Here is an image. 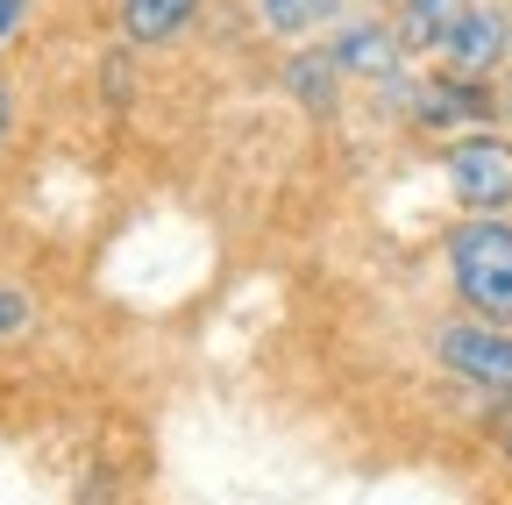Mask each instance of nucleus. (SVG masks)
Masks as SVG:
<instances>
[{"label":"nucleus","instance_id":"5","mask_svg":"<svg viewBox=\"0 0 512 505\" xmlns=\"http://www.w3.org/2000/svg\"><path fill=\"white\" fill-rule=\"evenodd\" d=\"M441 65L470 72V79H505L512 72V8L505 0H477L456 22V36L441 43Z\"/></svg>","mask_w":512,"mask_h":505},{"label":"nucleus","instance_id":"3","mask_svg":"<svg viewBox=\"0 0 512 505\" xmlns=\"http://www.w3.org/2000/svg\"><path fill=\"white\" fill-rule=\"evenodd\" d=\"M434 363L456 377V385L484 392V399H512V328L505 321H477V313H456V321L434 328Z\"/></svg>","mask_w":512,"mask_h":505},{"label":"nucleus","instance_id":"14","mask_svg":"<svg viewBox=\"0 0 512 505\" xmlns=\"http://www.w3.org/2000/svg\"><path fill=\"white\" fill-rule=\"evenodd\" d=\"M8 129H15V86L0 79V143H8Z\"/></svg>","mask_w":512,"mask_h":505},{"label":"nucleus","instance_id":"11","mask_svg":"<svg viewBox=\"0 0 512 505\" xmlns=\"http://www.w3.org/2000/svg\"><path fill=\"white\" fill-rule=\"evenodd\" d=\"M29 328H36V299L15 292V285H0V342H15V335H29Z\"/></svg>","mask_w":512,"mask_h":505},{"label":"nucleus","instance_id":"12","mask_svg":"<svg viewBox=\"0 0 512 505\" xmlns=\"http://www.w3.org/2000/svg\"><path fill=\"white\" fill-rule=\"evenodd\" d=\"M22 29H29V0H0V57L22 43Z\"/></svg>","mask_w":512,"mask_h":505},{"label":"nucleus","instance_id":"6","mask_svg":"<svg viewBox=\"0 0 512 505\" xmlns=\"http://www.w3.org/2000/svg\"><path fill=\"white\" fill-rule=\"evenodd\" d=\"M328 50H335L342 79H363V86H384V79H399V72L413 65L406 43H399V29L377 22V15H342V22L328 29Z\"/></svg>","mask_w":512,"mask_h":505},{"label":"nucleus","instance_id":"4","mask_svg":"<svg viewBox=\"0 0 512 505\" xmlns=\"http://www.w3.org/2000/svg\"><path fill=\"white\" fill-rule=\"evenodd\" d=\"M406 121H413L420 136H434V143L463 136V129H491V121H498V79H470V72L434 65V72L413 86Z\"/></svg>","mask_w":512,"mask_h":505},{"label":"nucleus","instance_id":"2","mask_svg":"<svg viewBox=\"0 0 512 505\" xmlns=\"http://www.w3.org/2000/svg\"><path fill=\"white\" fill-rule=\"evenodd\" d=\"M434 157H441V178H448V193H456L463 214H512V136L498 121L448 136Z\"/></svg>","mask_w":512,"mask_h":505},{"label":"nucleus","instance_id":"10","mask_svg":"<svg viewBox=\"0 0 512 505\" xmlns=\"http://www.w3.org/2000/svg\"><path fill=\"white\" fill-rule=\"evenodd\" d=\"M256 22H264L271 36L299 43V36H320L342 22V0H256Z\"/></svg>","mask_w":512,"mask_h":505},{"label":"nucleus","instance_id":"13","mask_svg":"<svg viewBox=\"0 0 512 505\" xmlns=\"http://www.w3.org/2000/svg\"><path fill=\"white\" fill-rule=\"evenodd\" d=\"M484 434H491V449H498V456H512V399H491Z\"/></svg>","mask_w":512,"mask_h":505},{"label":"nucleus","instance_id":"15","mask_svg":"<svg viewBox=\"0 0 512 505\" xmlns=\"http://www.w3.org/2000/svg\"><path fill=\"white\" fill-rule=\"evenodd\" d=\"M498 129H505V136H512V72H505V79H498Z\"/></svg>","mask_w":512,"mask_h":505},{"label":"nucleus","instance_id":"9","mask_svg":"<svg viewBox=\"0 0 512 505\" xmlns=\"http://www.w3.org/2000/svg\"><path fill=\"white\" fill-rule=\"evenodd\" d=\"M477 8V0H399L392 8V29L406 43V57L420 65V57H441V43L456 36V22Z\"/></svg>","mask_w":512,"mask_h":505},{"label":"nucleus","instance_id":"7","mask_svg":"<svg viewBox=\"0 0 512 505\" xmlns=\"http://www.w3.org/2000/svg\"><path fill=\"white\" fill-rule=\"evenodd\" d=\"M200 22V0H114V29L128 50H164Z\"/></svg>","mask_w":512,"mask_h":505},{"label":"nucleus","instance_id":"8","mask_svg":"<svg viewBox=\"0 0 512 505\" xmlns=\"http://www.w3.org/2000/svg\"><path fill=\"white\" fill-rule=\"evenodd\" d=\"M285 100L313 121H328L342 107V65H335V50L320 43V50H292L285 57Z\"/></svg>","mask_w":512,"mask_h":505},{"label":"nucleus","instance_id":"1","mask_svg":"<svg viewBox=\"0 0 512 505\" xmlns=\"http://www.w3.org/2000/svg\"><path fill=\"white\" fill-rule=\"evenodd\" d=\"M441 264L463 313L512 328V221L505 214H463L441 235Z\"/></svg>","mask_w":512,"mask_h":505}]
</instances>
